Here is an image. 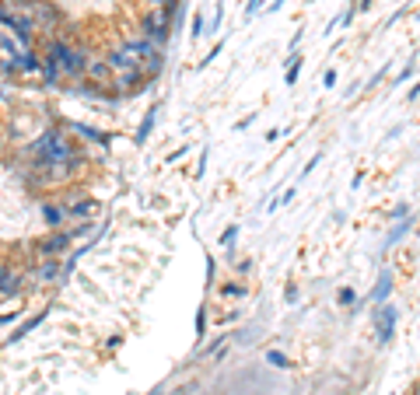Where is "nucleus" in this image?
Masks as SVG:
<instances>
[{"label": "nucleus", "mask_w": 420, "mask_h": 395, "mask_svg": "<svg viewBox=\"0 0 420 395\" xmlns=\"http://www.w3.org/2000/svg\"><path fill=\"white\" fill-rule=\"evenodd\" d=\"M389 290H392V273L385 270V273L378 277V283H375V294H372V301H375V308H378V305H385V297H389Z\"/></svg>", "instance_id": "1a4fd4ad"}, {"label": "nucleus", "mask_w": 420, "mask_h": 395, "mask_svg": "<svg viewBox=\"0 0 420 395\" xmlns=\"http://www.w3.org/2000/svg\"><path fill=\"white\" fill-rule=\"evenodd\" d=\"M84 74H88L91 80H112V70H109V63H98V60H88Z\"/></svg>", "instance_id": "9d476101"}, {"label": "nucleus", "mask_w": 420, "mask_h": 395, "mask_svg": "<svg viewBox=\"0 0 420 395\" xmlns=\"http://www.w3.org/2000/svg\"><path fill=\"white\" fill-rule=\"evenodd\" d=\"M147 4H151V7H154V11H158V7H165L168 0H147Z\"/></svg>", "instance_id": "a211bd4d"}, {"label": "nucleus", "mask_w": 420, "mask_h": 395, "mask_svg": "<svg viewBox=\"0 0 420 395\" xmlns=\"http://www.w3.org/2000/svg\"><path fill=\"white\" fill-rule=\"evenodd\" d=\"M168 25H172L168 11H165V7H158L154 14H147V18H144V39L154 42V46L162 49V42L168 39Z\"/></svg>", "instance_id": "7ed1b4c3"}, {"label": "nucleus", "mask_w": 420, "mask_h": 395, "mask_svg": "<svg viewBox=\"0 0 420 395\" xmlns=\"http://www.w3.org/2000/svg\"><path fill=\"white\" fill-rule=\"evenodd\" d=\"M266 360H270L273 367H280V371H288V367H291V360L280 354V350H266Z\"/></svg>", "instance_id": "4468645a"}, {"label": "nucleus", "mask_w": 420, "mask_h": 395, "mask_svg": "<svg viewBox=\"0 0 420 395\" xmlns=\"http://www.w3.org/2000/svg\"><path fill=\"white\" fill-rule=\"evenodd\" d=\"M84 67H88V56H84L78 46H67V42H49V49H46V60H42V78L46 84H53V80L60 78H84Z\"/></svg>", "instance_id": "f257e3e1"}, {"label": "nucleus", "mask_w": 420, "mask_h": 395, "mask_svg": "<svg viewBox=\"0 0 420 395\" xmlns=\"http://www.w3.org/2000/svg\"><path fill=\"white\" fill-rule=\"evenodd\" d=\"M42 214H46V221H49V224H53V228H56V224H60V221H63V217H67V210H60V206H46V210H42Z\"/></svg>", "instance_id": "2eb2a0df"}, {"label": "nucleus", "mask_w": 420, "mask_h": 395, "mask_svg": "<svg viewBox=\"0 0 420 395\" xmlns=\"http://www.w3.org/2000/svg\"><path fill=\"white\" fill-rule=\"evenodd\" d=\"M56 277H60V263H56V259H46L39 270L32 273V280H36V283H53Z\"/></svg>", "instance_id": "6e6552de"}, {"label": "nucleus", "mask_w": 420, "mask_h": 395, "mask_svg": "<svg viewBox=\"0 0 420 395\" xmlns=\"http://www.w3.org/2000/svg\"><path fill=\"white\" fill-rule=\"evenodd\" d=\"M32 158H36V168H42V164H53V161H81V151L60 126H49L32 144Z\"/></svg>", "instance_id": "f03ea898"}, {"label": "nucleus", "mask_w": 420, "mask_h": 395, "mask_svg": "<svg viewBox=\"0 0 420 395\" xmlns=\"http://www.w3.org/2000/svg\"><path fill=\"white\" fill-rule=\"evenodd\" d=\"M63 248H70V235H53V238H46V241H39V252L46 259H53V256L63 252Z\"/></svg>", "instance_id": "0eeeda50"}, {"label": "nucleus", "mask_w": 420, "mask_h": 395, "mask_svg": "<svg viewBox=\"0 0 420 395\" xmlns=\"http://www.w3.org/2000/svg\"><path fill=\"white\" fill-rule=\"evenodd\" d=\"M0 25H7L14 36L21 42H32V32H36V25L25 18V14H18L14 7H0Z\"/></svg>", "instance_id": "20e7f679"}, {"label": "nucleus", "mask_w": 420, "mask_h": 395, "mask_svg": "<svg viewBox=\"0 0 420 395\" xmlns=\"http://www.w3.org/2000/svg\"><path fill=\"white\" fill-rule=\"evenodd\" d=\"M21 290V273L11 263H0V297H14Z\"/></svg>", "instance_id": "423d86ee"}, {"label": "nucleus", "mask_w": 420, "mask_h": 395, "mask_svg": "<svg viewBox=\"0 0 420 395\" xmlns=\"http://www.w3.org/2000/svg\"><path fill=\"white\" fill-rule=\"evenodd\" d=\"M406 224H410V221H406ZM406 224H399V228H392V235H389V245H392V241H399V238H403V231H406Z\"/></svg>", "instance_id": "dca6fc26"}, {"label": "nucleus", "mask_w": 420, "mask_h": 395, "mask_svg": "<svg viewBox=\"0 0 420 395\" xmlns=\"http://www.w3.org/2000/svg\"><path fill=\"white\" fill-rule=\"evenodd\" d=\"M340 305H354V290L343 287V290H340Z\"/></svg>", "instance_id": "f3484780"}, {"label": "nucleus", "mask_w": 420, "mask_h": 395, "mask_svg": "<svg viewBox=\"0 0 420 395\" xmlns=\"http://www.w3.org/2000/svg\"><path fill=\"white\" fill-rule=\"evenodd\" d=\"M154 116H158V109H151V112L144 116V122H140V133H137V144H144V140H147V133H151V126H154Z\"/></svg>", "instance_id": "ddd939ff"}, {"label": "nucleus", "mask_w": 420, "mask_h": 395, "mask_svg": "<svg viewBox=\"0 0 420 395\" xmlns=\"http://www.w3.org/2000/svg\"><path fill=\"white\" fill-rule=\"evenodd\" d=\"M417 395H420V389H417Z\"/></svg>", "instance_id": "6ab92c4d"}, {"label": "nucleus", "mask_w": 420, "mask_h": 395, "mask_svg": "<svg viewBox=\"0 0 420 395\" xmlns=\"http://www.w3.org/2000/svg\"><path fill=\"white\" fill-rule=\"evenodd\" d=\"M95 210H98V199H84L78 206L67 203V217H88V214H95Z\"/></svg>", "instance_id": "9b49d317"}, {"label": "nucleus", "mask_w": 420, "mask_h": 395, "mask_svg": "<svg viewBox=\"0 0 420 395\" xmlns=\"http://www.w3.org/2000/svg\"><path fill=\"white\" fill-rule=\"evenodd\" d=\"M396 308H389V305H378L375 308V332H378V343H389L392 339V332H396Z\"/></svg>", "instance_id": "39448f33"}, {"label": "nucleus", "mask_w": 420, "mask_h": 395, "mask_svg": "<svg viewBox=\"0 0 420 395\" xmlns=\"http://www.w3.org/2000/svg\"><path fill=\"white\" fill-rule=\"evenodd\" d=\"M42 318H46V312H39V315H36V318H28V322H21V329H18V332L11 336V343H18V339H25V336H28V332H32V329L39 325Z\"/></svg>", "instance_id": "f8f14e48"}]
</instances>
